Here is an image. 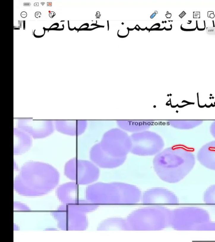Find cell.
Here are the masks:
<instances>
[{
    "instance_id": "9c48e42d",
    "label": "cell",
    "mask_w": 215,
    "mask_h": 242,
    "mask_svg": "<svg viewBox=\"0 0 215 242\" xmlns=\"http://www.w3.org/2000/svg\"><path fill=\"white\" fill-rule=\"evenodd\" d=\"M51 215L57 222L58 227L64 231H84L88 227L86 213L72 209L67 205L60 206Z\"/></svg>"
},
{
    "instance_id": "e0dca14e",
    "label": "cell",
    "mask_w": 215,
    "mask_h": 242,
    "mask_svg": "<svg viewBox=\"0 0 215 242\" xmlns=\"http://www.w3.org/2000/svg\"><path fill=\"white\" fill-rule=\"evenodd\" d=\"M98 231H131L127 219L114 217L102 221L97 227Z\"/></svg>"
},
{
    "instance_id": "5b68a950",
    "label": "cell",
    "mask_w": 215,
    "mask_h": 242,
    "mask_svg": "<svg viewBox=\"0 0 215 242\" xmlns=\"http://www.w3.org/2000/svg\"><path fill=\"white\" fill-rule=\"evenodd\" d=\"M211 221L205 209L197 207H184L171 210L170 226L179 231H201Z\"/></svg>"
},
{
    "instance_id": "8fae6325",
    "label": "cell",
    "mask_w": 215,
    "mask_h": 242,
    "mask_svg": "<svg viewBox=\"0 0 215 242\" xmlns=\"http://www.w3.org/2000/svg\"><path fill=\"white\" fill-rule=\"evenodd\" d=\"M17 127L28 133L34 139L47 138L55 130L54 121L51 120L20 119L17 121Z\"/></svg>"
},
{
    "instance_id": "6da1fadb",
    "label": "cell",
    "mask_w": 215,
    "mask_h": 242,
    "mask_svg": "<svg viewBox=\"0 0 215 242\" xmlns=\"http://www.w3.org/2000/svg\"><path fill=\"white\" fill-rule=\"evenodd\" d=\"M60 178L58 171L51 165L40 161H28L22 166L15 178L14 189L22 196H42L56 188Z\"/></svg>"
},
{
    "instance_id": "7402d4cb",
    "label": "cell",
    "mask_w": 215,
    "mask_h": 242,
    "mask_svg": "<svg viewBox=\"0 0 215 242\" xmlns=\"http://www.w3.org/2000/svg\"><path fill=\"white\" fill-rule=\"evenodd\" d=\"M201 231H215V222H209L203 226Z\"/></svg>"
},
{
    "instance_id": "9a60e30c",
    "label": "cell",
    "mask_w": 215,
    "mask_h": 242,
    "mask_svg": "<svg viewBox=\"0 0 215 242\" xmlns=\"http://www.w3.org/2000/svg\"><path fill=\"white\" fill-rule=\"evenodd\" d=\"M32 138L18 127L14 128V154L20 155L28 152L32 145Z\"/></svg>"
},
{
    "instance_id": "4316f807",
    "label": "cell",
    "mask_w": 215,
    "mask_h": 242,
    "mask_svg": "<svg viewBox=\"0 0 215 242\" xmlns=\"http://www.w3.org/2000/svg\"><path fill=\"white\" fill-rule=\"evenodd\" d=\"M47 6L48 7H51L52 6V3L51 2H48L47 4Z\"/></svg>"
},
{
    "instance_id": "ba28073f",
    "label": "cell",
    "mask_w": 215,
    "mask_h": 242,
    "mask_svg": "<svg viewBox=\"0 0 215 242\" xmlns=\"http://www.w3.org/2000/svg\"><path fill=\"white\" fill-rule=\"evenodd\" d=\"M132 146L131 153L139 156L156 155L163 150L164 142L158 133L147 130L130 135Z\"/></svg>"
},
{
    "instance_id": "f1b7e54d",
    "label": "cell",
    "mask_w": 215,
    "mask_h": 242,
    "mask_svg": "<svg viewBox=\"0 0 215 242\" xmlns=\"http://www.w3.org/2000/svg\"><path fill=\"white\" fill-rule=\"evenodd\" d=\"M41 4L42 5V6H43V5L45 4V3L44 2L41 3Z\"/></svg>"
},
{
    "instance_id": "52a82bcc",
    "label": "cell",
    "mask_w": 215,
    "mask_h": 242,
    "mask_svg": "<svg viewBox=\"0 0 215 242\" xmlns=\"http://www.w3.org/2000/svg\"><path fill=\"white\" fill-rule=\"evenodd\" d=\"M99 143L104 152L116 158L127 157L132 146L130 136L119 128L105 132Z\"/></svg>"
},
{
    "instance_id": "83f0119b",
    "label": "cell",
    "mask_w": 215,
    "mask_h": 242,
    "mask_svg": "<svg viewBox=\"0 0 215 242\" xmlns=\"http://www.w3.org/2000/svg\"><path fill=\"white\" fill-rule=\"evenodd\" d=\"M34 7H38V6H39V3H34Z\"/></svg>"
},
{
    "instance_id": "ffe728a7",
    "label": "cell",
    "mask_w": 215,
    "mask_h": 242,
    "mask_svg": "<svg viewBox=\"0 0 215 242\" xmlns=\"http://www.w3.org/2000/svg\"><path fill=\"white\" fill-rule=\"evenodd\" d=\"M203 200L206 205L215 206V185H211L206 189Z\"/></svg>"
},
{
    "instance_id": "d6986e66",
    "label": "cell",
    "mask_w": 215,
    "mask_h": 242,
    "mask_svg": "<svg viewBox=\"0 0 215 242\" xmlns=\"http://www.w3.org/2000/svg\"><path fill=\"white\" fill-rule=\"evenodd\" d=\"M69 207L76 211L86 213L94 211L98 208V205L92 203L87 199H83L78 203L74 204H68Z\"/></svg>"
},
{
    "instance_id": "cb8c5ba5",
    "label": "cell",
    "mask_w": 215,
    "mask_h": 242,
    "mask_svg": "<svg viewBox=\"0 0 215 242\" xmlns=\"http://www.w3.org/2000/svg\"><path fill=\"white\" fill-rule=\"evenodd\" d=\"M21 16L22 18H25V17H27V13L25 12H22V13H21Z\"/></svg>"
},
{
    "instance_id": "603a6c76",
    "label": "cell",
    "mask_w": 215,
    "mask_h": 242,
    "mask_svg": "<svg viewBox=\"0 0 215 242\" xmlns=\"http://www.w3.org/2000/svg\"><path fill=\"white\" fill-rule=\"evenodd\" d=\"M41 14L40 12H37L35 13V17L37 18H40L41 17Z\"/></svg>"
},
{
    "instance_id": "7a4b0ae2",
    "label": "cell",
    "mask_w": 215,
    "mask_h": 242,
    "mask_svg": "<svg viewBox=\"0 0 215 242\" xmlns=\"http://www.w3.org/2000/svg\"><path fill=\"white\" fill-rule=\"evenodd\" d=\"M195 164L193 155L179 147L166 148L155 155L153 166L160 179L169 183L181 181L191 171Z\"/></svg>"
},
{
    "instance_id": "3957f363",
    "label": "cell",
    "mask_w": 215,
    "mask_h": 242,
    "mask_svg": "<svg viewBox=\"0 0 215 242\" xmlns=\"http://www.w3.org/2000/svg\"><path fill=\"white\" fill-rule=\"evenodd\" d=\"M86 199L99 205H132L141 201L142 193L137 187L121 183H99L89 185Z\"/></svg>"
},
{
    "instance_id": "44dd1931",
    "label": "cell",
    "mask_w": 215,
    "mask_h": 242,
    "mask_svg": "<svg viewBox=\"0 0 215 242\" xmlns=\"http://www.w3.org/2000/svg\"><path fill=\"white\" fill-rule=\"evenodd\" d=\"M14 208L15 211H29V208L25 204L19 202H15L14 203Z\"/></svg>"
},
{
    "instance_id": "5bb4252c",
    "label": "cell",
    "mask_w": 215,
    "mask_h": 242,
    "mask_svg": "<svg viewBox=\"0 0 215 242\" xmlns=\"http://www.w3.org/2000/svg\"><path fill=\"white\" fill-rule=\"evenodd\" d=\"M55 130L59 133L70 136H80L88 127L86 120H57L54 121Z\"/></svg>"
},
{
    "instance_id": "8992f818",
    "label": "cell",
    "mask_w": 215,
    "mask_h": 242,
    "mask_svg": "<svg viewBox=\"0 0 215 242\" xmlns=\"http://www.w3.org/2000/svg\"><path fill=\"white\" fill-rule=\"evenodd\" d=\"M64 173L69 179L79 185H88L98 180L100 171L91 161L74 158L66 163Z\"/></svg>"
},
{
    "instance_id": "277c9868",
    "label": "cell",
    "mask_w": 215,
    "mask_h": 242,
    "mask_svg": "<svg viewBox=\"0 0 215 242\" xmlns=\"http://www.w3.org/2000/svg\"><path fill=\"white\" fill-rule=\"evenodd\" d=\"M171 210L164 206L139 208L128 216L131 231H159L170 226Z\"/></svg>"
},
{
    "instance_id": "484cf974",
    "label": "cell",
    "mask_w": 215,
    "mask_h": 242,
    "mask_svg": "<svg viewBox=\"0 0 215 242\" xmlns=\"http://www.w3.org/2000/svg\"><path fill=\"white\" fill-rule=\"evenodd\" d=\"M24 6H30L31 4L30 3H24L23 4Z\"/></svg>"
},
{
    "instance_id": "30bf717a",
    "label": "cell",
    "mask_w": 215,
    "mask_h": 242,
    "mask_svg": "<svg viewBox=\"0 0 215 242\" xmlns=\"http://www.w3.org/2000/svg\"><path fill=\"white\" fill-rule=\"evenodd\" d=\"M143 205L150 206H175L179 203L177 196L164 188H154L145 191L141 199Z\"/></svg>"
},
{
    "instance_id": "2e32d148",
    "label": "cell",
    "mask_w": 215,
    "mask_h": 242,
    "mask_svg": "<svg viewBox=\"0 0 215 242\" xmlns=\"http://www.w3.org/2000/svg\"><path fill=\"white\" fill-rule=\"evenodd\" d=\"M116 124L118 128L126 132L135 133L148 130L153 122L148 120H118Z\"/></svg>"
},
{
    "instance_id": "7c38bea8",
    "label": "cell",
    "mask_w": 215,
    "mask_h": 242,
    "mask_svg": "<svg viewBox=\"0 0 215 242\" xmlns=\"http://www.w3.org/2000/svg\"><path fill=\"white\" fill-rule=\"evenodd\" d=\"M91 161L99 168L103 169L116 168L122 165L127 157H113L104 152L99 143L91 148L90 151Z\"/></svg>"
},
{
    "instance_id": "d4e9b609",
    "label": "cell",
    "mask_w": 215,
    "mask_h": 242,
    "mask_svg": "<svg viewBox=\"0 0 215 242\" xmlns=\"http://www.w3.org/2000/svg\"><path fill=\"white\" fill-rule=\"evenodd\" d=\"M56 15V14L55 12H52L50 13L49 14V17H50V18H53Z\"/></svg>"
},
{
    "instance_id": "4fadbf2b",
    "label": "cell",
    "mask_w": 215,
    "mask_h": 242,
    "mask_svg": "<svg viewBox=\"0 0 215 242\" xmlns=\"http://www.w3.org/2000/svg\"><path fill=\"white\" fill-rule=\"evenodd\" d=\"M80 186L75 182L62 184L57 189L58 198L64 205L78 203L86 195Z\"/></svg>"
},
{
    "instance_id": "ac0fdd59",
    "label": "cell",
    "mask_w": 215,
    "mask_h": 242,
    "mask_svg": "<svg viewBox=\"0 0 215 242\" xmlns=\"http://www.w3.org/2000/svg\"><path fill=\"white\" fill-rule=\"evenodd\" d=\"M198 159L203 165L209 169L215 171V150L204 148L200 152Z\"/></svg>"
}]
</instances>
